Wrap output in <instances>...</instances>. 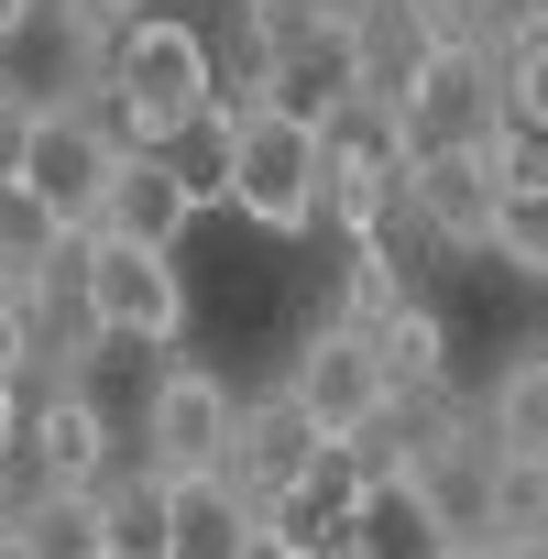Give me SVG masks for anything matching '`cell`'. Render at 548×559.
I'll use <instances>...</instances> for the list:
<instances>
[{"mask_svg": "<svg viewBox=\"0 0 548 559\" xmlns=\"http://www.w3.org/2000/svg\"><path fill=\"white\" fill-rule=\"evenodd\" d=\"M219 99V67L187 23L165 12H132L110 45H99V121L121 154H176V132Z\"/></svg>", "mask_w": 548, "mask_h": 559, "instance_id": "obj_1", "label": "cell"}, {"mask_svg": "<svg viewBox=\"0 0 548 559\" xmlns=\"http://www.w3.org/2000/svg\"><path fill=\"white\" fill-rule=\"evenodd\" d=\"M209 198H230V209H241L252 230H274V241L319 230V121L230 88V99H219V176H209Z\"/></svg>", "mask_w": 548, "mask_h": 559, "instance_id": "obj_2", "label": "cell"}, {"mask_svg": "<svg viewBox=\"0 0 548 559\" xmlns=\"http://www.w3.org/2000/svg\"><path fill=\"white\" fill-rule=\"evenodd\" d=\"M78 286H88V319L99 341H187V274L176 252H143V241H110V230H78Z\"/></svg>", "mask_w": 548, "mask_h": 559, "instance_id": "obj_3", "label": "cell"}, {"mask_svg": "<svg viewBox=\"0 0 548 559\" xmlns=\"http://www.w3.org/2000/svg\"><path fill=\"white\" fill-rule=\"evenodd\" d=\"M319 428H308V406L274 384V395H230V450H219V483L252 504V515H274L286 526L297 515V493H308V472H319Z\"/></svg>", "mask_w": 548, "mask_h": 559, "instance_id": "obj_4", "label": "cell"}, {"mask_svg": "<svg viewBox=\"0 0 548 559\" xmlns=\"http://www.w3.org/2000/svg\"><path fill=\"white\" fill-rule=\"evenodd\" d=\"M132 439H143L132 472H154V483H198V472H219V450H230V384H219L209 362H165L154 395H143V428H132Z\"/></svg>", "mask_w": 548, "mask_h": 559, "instance_id": "obj_5", "label": "cell"}, {"mask_svg": "<svg viewBox=\"0 0 548 559\" xmlns=\"http://www.w3.org/2000/svg\"><path fill=\"white\" fill-rule=\"evenodd\" d=\"M110 165H121L110 121H99V110H78V99H67V110L45 99V110H34V132H23V165H12V187H23V198H45L67 230H88V219H99V187H110Z\"/></svg>", "mask_w": 548, "mask_h": 559, "instance_id": "obj_6", "label": "cell"}, {"mask_svg": "<svg viewBox=\"0 0 548 559\" xmlns=\"http://www.w3.org/2000/svg\"><path fill=\"white\" fill-rule=\"evenodd\" d=\"M504 132V121H493ZM406 230H428L439 252H493V154L483 143H417L395 176Z\"/></svg>", "mask_w": 548, "mask_h": 559, "instance_id": "obj_7", "label": "cell"}, {"mask_svg": "<svg viewBox=\"0 0 548 559\" xmlns=\"http://www.w3.org/2000/svg\"><path fill=\"white\" fill-rule=\"evenodd\" d=\"M286 395L308 406L319 439H362V428L395 406V384H384V362H373V330H308V352L286 362Z\"/></svg>", "mask_w": 548, "mask_h": 559, "instance_id": "obj_8", "label": "cell"}, {"mask_svg": "<svg viewBox=\"0 0 548 559\" xmlns=\"http://www.w3.org/2000/svg\"><path fill=\"white\" fill-rule=\"evenodd\" d=\"M395 121H406V154H417V143H483V132L504 121V110H493V56H483L472 34H439L428 67L406 78Z\"/></svg>", "mask_w": 548, "mask_h": 559, "instance_id": "obj_9", "label": "cell"}, {"mask_svg": "<svg viewBox=\"0 0 548 559\" xmlns=\"http://www.w3.org/2000/svg\"><path fill=\"white\" fill-rule=\"evenodd\" d=\"M110 472H121V439H110L99 395H88V384H56V395L23 417V483H67V493H99Z\"/></svg>", "mask_w": 548, "mask_h": 559, "instance_id": "obj_10", "label": "cell"}, {"mask_svg": "<svg viewBox=\"0 0 548 559\" xmlns=\"http://www.w3.org/2000/svg\"><path fill=\"white\" fill-rule=\"evenodd\" d=\"M198 209H209V198L176 176V154H121V165H110V187H99V219H88V230L143 241V252H176Z\"/></svg>", "mask_w": 548, "mask_h": 559, "instance_id": "obj_11", "label": "cell"}, {"mask_svg": "<svg viewBox=\"0 0 548 559\" xmlns=\"http://www.w3.org/2000/svg\"><path fill=\"white\" fill-rule=\"evenodd\" d=\"M330 537H341L352 559H439V515L417 504V483H406V472H362Z\"/></svg>", "mask_w": 548, "mask_h": 559, "instance_id": "obj_12", "label": "cell"}, {"mask_svg": "<svg viewBox=\"0 0 548 559\" xmlns=\"http://www.w3.org/2000/svg\"><path fill=\"white\" fill-rule=\"evenodd\" d=\"M0 537L23 559H110V526H99V493H67V483H23L0 504Z\"/></svg>", "mask_w": 548, "mask_h": 559, "instance_id": "obj_13", "label": "cell"}, {"mask_svg": "<svg viewBox=\"0 0 548 559\" xmlns=\"http://www.w3.org/2000/svg\"><path fill=\"white\" fill-rule=\"evenodd\" d=\"M252 99L297 110V121H330V110L352 99V34H308V45H286V56H263V67H252Z\"/></svg>", "mask_w": 548, "mask_h": 559, "instance_id": "obj_14", "label": "cell"}, {"mask_svg": "<svg viewBox=\"0 0 548 559\" xmlns=\"http://www.w3.org/2000/svg\"><path fill=\"white\" fill-rule=\"evenodd\" d=\"M472 428H483L493 450H515V461H548V352H537V341L504 352V373H493V395H483Z\"/></svg>", "mask_w": 548, "mask_h": 559, "instance_id": "obj_15", "label": "cell"}, {"mask_svg": "<svg viewBox=\"0 0 548 559\" xmlns=\"http://www.w3.org/2000/svg\"><path fill=\"white\" fill-rule=\"evenodd\" d=\"M241 526H252V504H241L219 472L165 483V559H230V548H241Z\"/></svg>", "mask_w": 548, "mask_h": 559, "instance_id": "obj_16", "label": "cell"}, {"mask_svg": "<svg viewBox=\"0 0 548 559\" xmlns=\"http://www.w3.org/2000/svg\"><path fill=\"white\" fill-rule=\"evenodd\" d=\"M373 362H384V384L395 395H450V330H439V308H384L373 319Z\"/></svg>", "mask_w": 548, "mask_h": 559, "instance_id": "obj_17", "label": "cell"}, {"mask_svg": "<svg viewBox=\"0 0 548 559\" xmlns=\"http://www.w3.org/2000/svg\"><path fill=\"white\" fill-rule=\"evenodd\" d=\"M483 537H493V548H548V461H515V450H493Z\"/></svg>", "mask_w": 548, "mask_h": 559, "instance_id": "obj_18", "label": "cell"}, {"mask_svg": "<svg viewBox=\"0 0 548 559\" xmlns=\"http://www.w3.org/2000/svg\"><path fill=\"white\" fill-rule=\"evenodd\" d=\"M67 241H78V230H67V219H56L45 198H23V187H0V297H23L34 274H45V263L67 252Z\"/></svg>", "mask_w": 548, "mask_h": 559, "instance_id": "obj_19", "label": "cell"}, {"mask_svg": "<svg viewBox=\"0 0 548 559\" xmlns=\"http://www.w3.org/2000/svg\"><path fill=\"white\" fill-rule=\"evenodd\" d=\"M99 526H110V559H165V483L154 472H110L99 483Z\"/></svg>", "mask_w": 548, "mask_h": 559, "instance_id": "obj_20", "label": "cell"}, {"mask_svg": "<svg viewBox=\"0 0 548 559\" xmlns=\"http://www.w3.org/2000/svg\"><path fill=\"white\" fill-rule=\"evenodd\" d=\"M241 34H252V67H263L308 34H352V0H241Z\"/></svg>", "mask_w": 548, "mask_h": 559, "instance_id": "obj_21", "label": "cell"}, {"mask_svg": "<svg viewBox=\"0 0 548 559\" xmlns=\"http://www.w3.org/2000/svg\"><path fill=\"white\" fill-rule=\"evenodd\" d=\"M493 252L515 274H548V187H493Z\"/></svg>", "mask_w": 548, "mask_h": 559, "instance_id": "obj_22", "label": "cell"}, {"mask_svg": "<svg viewBox=\"0 0 548 559\" xmlns=\"http://www.w3.org/2000/svg\"><path fill=\"white\" fill-rule=\"evenodd\" d=\"M34 110H45V99H34L23 78H0V187H12V165H23V132H34Z\"/></svg>", "mask_w": 548, "mask_h": 559, "instance_id": "obj_23", "label": "cell"}, {"mask_svg": "<svg viewBox=\"0 0 548 559\" xmlns=\"http://www.w3.org/2000/svg\"><path fill=\"white\" fill-rule=\"evenodd\" d=\"M230 559H297V526H274V515H252V526H241V548H230Z\"/></svg>", "mask_w": 548, "mask_h": 559, "instance_id": "obj_24", "label": "cell"}, {"mask_svg": "<svg viewBox=\"0 0 548 559\" xmlns=\"http://www.w3.org/2000/svg\"><path fill=\"white\" fill-rule=\"evenodd\" d=\"M417 12H428V34H461V23H493L504 0H417Z\"/></svg>", "mask_w": 548, "mask_h": 559, "instance_id": "obj_25", "label": "cell"}, {"mask_svg": "<svg viewBox=\"0 0 548 559\" xmlns=\"http://www.w3.org/2000/svg\"><path fill=\"white\" fill-rule=\"evenodd\" d=\"M23 384V319H12V297H0V395Z\"/></svg>", "mask_w": 548, "mask_h": 559, "instance_id": "obj_26", "label": "cell"}, {"mask_svg": "<svg viewBox=\"0 0 548 559\" xmlns=\"http://www.w3.org/2000/svg\"><path fill=\"white\" fill-rule=\"evenodd\" d=\"M45 12V0H0V45H23V23Z\"/></svg>", "mask_w": 548, "mask_h": 559, "instance_id": "obj_27", "label": "cell"}, {"mask_svg": "<svg viewBox=\"0 0 548 559\" xmlns=\"http://www.w3.org/2000/svg\"><path fill=\"white\" fill-rule=\"evenodd\" d=\"M439 559H504L493 537H439Z\"/></svg>", "mask_w": 548, "mask_h": 559, "instance_id": "obj_28", "label": "cell"}, {"mask_svg": "<svg viewBox=\"0 0 548 559\" xmlns=\"http://www.w3.org/2000/svg\"><path fill=\"white\" fill-rule=\"evenodd\" d=\"M297 559H352V548H341V537H330V548H308V537H297Z\"/></svg>", "mask_w": 548, "mask_h": 559, "instance_id": "obj_29", "label": "cell"}, {"mask_svg": "<svg viewBox=\"0 0 548 559\" xmlns=\"http://www.w3.org/2000/svg\"><path fill=\"white\" fill-rule=\"evenodd\" d=\"M504 559H548V548H504Z\"/></svg>", "mask_w": 548, "mask_h": 559, "instance_id": "obj_30", "label": "cell"}, {"mask_svg": "<svg viewBox=\"0 0 548 559\" xmlns=\"http://www.w3.org/2000/svg\"><path fill=\"white\" fill-rule=\"evenodd\" d=\"M0 559H23V548H12V537H0Z\"/></svg>", "mask_w": 548, "mask_h": 559, "instance_id": "obj_31", "label": "cell"}]
</instances>
